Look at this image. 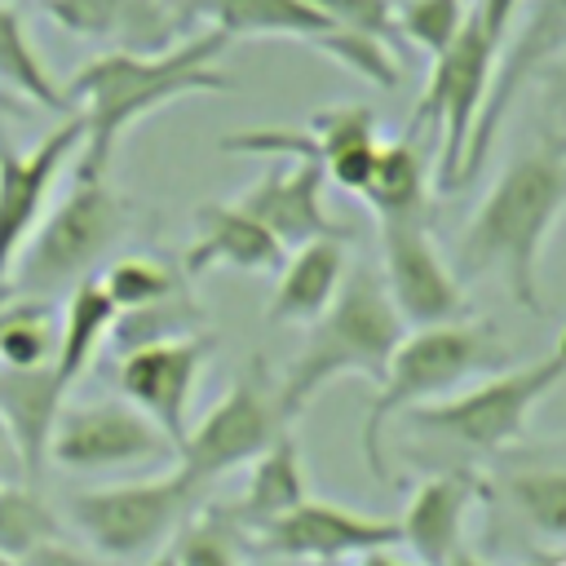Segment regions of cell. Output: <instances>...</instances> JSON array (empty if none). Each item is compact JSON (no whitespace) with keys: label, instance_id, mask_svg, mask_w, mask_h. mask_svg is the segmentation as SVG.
Masks as SVG:
<instances>
[{"label":"cell","instance_id":"1","mask_svg":"<svg viewBox=\"0 0 566 566\" xmlns=\"http://www.w3.org/2000/svg\"><path fill=\"white\" fill-rule=\"evenodd\" d=\"M226 49L230 40L217 27H199L159 53H97L75 66L66 97L84 124L80 177H106L119 142L155 111L181 97L230 93L234 80L221 71Z\"/></svg>","mask_w":566,"mask_h":566},{"label":"cell","instance_id":"2","mask_svg":"<svg viewBox=\"0 0 566 566\" xmlns=\"http://www.w3.org/2000/svg\"><path fill=\"white\" fill-rule=\"evenodd\" d=\"M566 212V137L535 142L504 164V172L482 195L478 212L464 221L455 261L460 274H495L504 296L526 314H544V248Z\"/></svg>","mask_w":566,"mask_h":566},{"label":"cell","instance_id":"3","mask_svg":"<svg viewBox=\"0 0 566 566\" xmlns=\"http://www.w3.org/2000/svg\"><path fill=\"white\" fill-rule=\"evenodd\" d=\"M407 336L380 274L371 265H349L336 301L305 327L301 349L279 376V407L287 420H296L332 380L363 376L371 385L385 380V367Z\"/></svg>","mask_w":566,"mask_h":566},{"label":"cell","instance_id":"4","mask_svg":"<svg viewBox=\"0 0 566 566\" xmlns=\"http://www.w3.org/2000/svg\"><path fill=\"white\" fill-rule=\"evenodd\" d=\"M509 367V345L500 340L495 323L486 318H455V323H433V327H411L389 367L385 380L371 394V407L363 416V460L371 478L389 482L385 464V424L394 416H407L416 407H429L438 398H451L460 385Z\"/></svg>","mask_w":566,"mask_h":566},{"label":"cell","instance_id":"5","mask_svg":"<svg viewBox=\"0 0 566 566\" xmlns=\"http://www.w3.org/2000/svg\"><path fill=\"white\" fill-rule=\"evenodd\" d=\"M128 230V199L106 177H75V186L40 217L9 279L27 296L71 292L88 279Z\"/></svg>","mask_w":566,"mask_h":566},{"label":"cell","instance_id":"6","mask_svg":"<svg viewBox=\"0 0 566 566\" xmlns=\"http://www.w3.org/2000/svg\"><path fill=\"white\" fill-rule=\"evenodd\" d=\"M562 380H566V327L548 345V354L517 363V367L486 371L469 389H455L451 398H438V402L416 407L407 416H411V424H420V429H429V433H438L464 451L495 455L526 433L535 402L548 398Z\"/></svg>","mask_w":566,"mask_h":566},{"label":"cell","instance_id":"7","mask_svg":"<svg viewBox=\"0 0 566 566\" xmlns=\"http://www.w3.org/2000/svg\"><path fill=\"white\" fill-rule=\"evenodd\" d=\"M195 504H199V491L172 469L164 478L80 491L66 500V513L97 557L137 562L168 548V539L186 526Z\"/></svg>","mask_w":566,"mask_h":566},{"label":"cell","instance_id":"8","mask_svg":"<svg viewBox=\"0 0 566 566\" xmlns=\"http://www.w3.org/2000/svg\"><path fill=\"white\" fill-rule=\"evenodd\" d=\"M495 62H500V44L478 27V18L469 9L464 31L442 53H433V66L424 75L411 124L416 128L438 124L442 150H438V177L433 181L442 195L464 190V159H469L473 128H478L486 97H491V84H495Z\"/></svg>","mask_w":566,"mask_h":566},{"label":"cell","instance_id":"9","mask_svg":"<svg viewBox=\"0 0 566 566\" xmlns=\"http://www.w3.org/2000/svg\"><path fill=\"white\" fill-rule=\"evenodd\" d=\"M292 420L279 407V389L265 380L261 358H252L230 389L203 411V420L186 433L181 451H177V473L203 491L208 482L226 478L230 469L252 464L279 433H287Z\"/></svg>","mask_w":566,"mask_h":566},{"label":"cell","instance_id":"10","mask_svg":"<svg viewBox=\"0 0 566 566\" xmlns=\"http://www.w3.org/2000/svg\"><path fill=\"white\" fill-rule=\"evenodd\" d=\"M380 119L367 102L323 106L305 119V128H239L217 142L221 155H279V159H318L327 186L358 195L367 186L371 159L380 150Z\"/></svg>","mask_w":566,"mask_h":566},{"label":"cell","instance_id":"11","mask_svg":"<svg viewBox=\"0 0 566 566\" xmlns=\"http://www.w3.org/2000/svg\"><path fill=\"white\" fill-rule=\"evenodd\" d=\"M49 460L71 473H115V469L177 460V447L128 398H97V402L62 407L49 442Z\"/></svg>","mask_w":566,"mask_h":566},{"label":"cell","instance_id":"12","mask_svg":"<svg viewBox=\"0 0 566 566\" xmlns=\"http://www.w3.org/2000/svg\"><path fill=\"white\" fill-rule=\"evenodd\" d=\"M376 230H380V283L407 332L469 318L464 283L438 252L429 221H376Z\"/></svg>","mask_w":566,"mask_h":566},{"label":"cell","instance_id":"13","mask_svg":"<svg viewBox=\"0 0 566 566\" xmlns=\"http://www.w3.org/2000/svg\"><path fill=\"white\" fill-rule=\"evenodd\" d=\"M217 336L208 327L186 332V336H168V340H150L137 345L119 358V389L124 398L146 411L181 451L186 433H190V402L195 389L212 363Z\"/></svg>","mask_w":566,"mask_h":566},{"label":"cell","instance_id":"14","mask_svg":"<svg viewBox=\"0 0 566 566\" xmlns=\"http://www.w3.org/2000/svg\"><path fill=\"white\" fill-rule=\"evenodd\" d=\"M84 146L80 115L57 119L53 133H44L35 146L13 150L0 142V274L13 270L27 239L35 234L40 217L49 212V195L71 168V159Z\"/></svg>","mask_w":566,"mask_h":566},{"label":"cell","instance_id":"15","mask_svg":"<svg viewBox=\"0 0 566 566\" xmlns=\"http://www.w3.org/2000/svg\"><path fill=\"white\" fill-rule=\"evenodd\" d=\"M562 53H566V0H526V13L517 22L513 40H504V49H500L495 84H491L486 111H482V119L473 128L469 159H464V186L482 172V164H486V155H491V146H495L517 93Z\"/></svg>","mask_w":566,"mask_h":566},{"label":"cell","instance_id":"16","mask_svg":"<svg viewBox=\"0 0 566 566\" xmlns=\"http://www.w3.org/2000/svg\"><path fill=\"white\" fill-rule=\"evenodd\" d=\"M261 553L270 557H292V562H345L363 557L371 548H394L398 544V522L394 517H371L345 504L327 500H301L283 517L265 522L256 531Z\"/></svg>","mask_w":566,"mask_h":566},{"label":"cell","instance_id":"17","mask_svg":"<svg viewBox=\"0 0 566 566\" xmlns=\"http://www.w3.org/2000/svg\"><path fill=\"white\" fill-rule=\"evenodd\" d=\"M40 13L102 53H159L190 35L168 0H40Z\"/></svg>","mask_w":566,"mask_h":566},{"label":"cell","instance_id":"18","mask_svg":"<svg viewBox=\"0 0 566 566\" xmlns=\"http://www.w3.org/2000/svg\"><path fill=\"white\" fill-rule=\"evenodd\" d=\"M234 203L252 221H261L287 252L310 239L345 234L340 221L327 212V172L318 159H301V155L283 159L279 168L261 172Z\"/></svg>","mask_w":566,"mask_h":566},{"label":"cell","instance_id":"19","mask_svg":"<svg viewBox=\"0 0 566 566\" xmlns=\"http://www.w3.org/2000/svg\"><path fill=\"white\" fill-rule=\"evenodd\" d=\"M287 248L261 226L252 221L239 203H221L208 199L195 208V226H190V243L181 252V274L195 283L212 270H239V274H274L283 265Z\"/></svg>","mask_w":566,"mask_h":566},{"label":"cell","instance_id":"20","mask_svg":"<svg viewBox=\"0 0 566 566\" xmlns=\"http://www.w3.org/2000/svg\"><path fill=\"white\" fill-rule=\"evenodd\" d=\"M349 274V234H327L292 248L274 270V292L265 301L270 327H310L340 292Z\"/></svg>","mask_w":566,"mask_h":566},{"label":"cell","instance_id":"21","mask_svg":"<svg viewBox=\"0 0 566 566\" xmlns=\"http://www.w3.org/2000/svg\"><path fill=\"white\" fill-rule=\"evenodd\" d=\"M186 27H217L234 40H301L323 49L332 40V22L314 9V0H168Z\"/></svg>","mask_w":566,"mask_h":566},{"label":"cell","instance_id":"22","mask_svg":"<svg viewBox=\"0 0 566 566\" xmlns=\"http://www.w3.org/2000/svg\"><path fill=\"white\" fill-rule=\"evenodd\" d=\"M478 500V482L469 473H433L416 486L407 513L398 517V544L411 548L420 566H447L464 531V513Z\"/></svg>","mask_w":566,"mask_h":566},{"label":"cell","instance_id":"23","mask_svg":"<svg viewBox=\"0 0 566 566\" xmlns=\"http://www.w3.org/2000/svg\"><path fill=\"white\" fill-rule=\"evenodd\" d=\"M66 394L71 389H62V380L53 376V363L49 367H27V371L0 367V420L9 424L31 482L49 464V442H53L57 416L66 407Z\"/></svg>","mask_w":566,"mask_h":566},{"label":"cell","instance_id":"24","mask_svg":"<svg viewBox=\"0 0 566 566\" xmlns=\"http://www.w3.org/2000/svg\"><path fill=\"white\" fill-rule=\"evenodd\" d=\"M115 301L106 296L102 279L88 274L80 279L62 310H57V349H53V376L62 380V389H75L80 376H88V367L97 363L102 345L115 332Z\"/></svg>","mask_w":566,"mask_h":566},{"label":"cell","instance_id":"25","mask_svg":"<svg viewBox=\"0 0 566 566\" xmlns=\"http://www.w3.org/2000/svg\"><path fill=\"white\" fill-rule=\"evenodd\" d=\"M358 199L376 221H429V164L411 137L380 142Z\"/></svg>","mask_w":566,"mask_h":566},{"label":"cell","instance_id":"26","mask_svg":"<svg viewBox=\"0 0 566 566\" xmlns=\"http://www.w3.org/2000/svg\"><path fill=\"white\" fill-rule=\"evenodd\" d=\"M301 500H310V486H305V460H301V447L287 433H279L256 460H252V473H248V486H243V500L234 509V522L261 531L265 522L283 517L287 509H296Z\"/></svg>","mask_w":566,"mask_h":566},{"label":"cell","instance_id":"27","mask_svg":"<svg viewBox=\"0 0 566 566\" xmlns=\"http://www.w3.org/2000/svg\"><path fill=\"white\" fill-rule=\"evenodd\" d=\"M0 88L13 93V97H22V102H31L35 111L57 115V119L75 115L66 88L44 66V57H40V49H35L22 13L9 0H0Z\"/></svg>","mask_w":566,"mask_h":566},{"label":"cell","instance_id":"28","mask_svg":"<svg viewBox=\"0 0 566 566\" xmlns=\"http://www.w3.org/2000/svg\"><path fill=\"white\" fill-rule=\"evenodd\" d=\"M57 349V310L53 296L18 292L0 310V367H49Z\"/></svg>","mask_w":566,"mask_h":566},{"label":"cell","instance_id":"29","mask_svg":"<svg viewBox=\"0 0 566 566\" xmlns=\"http://www.w3.org/2000/svg\"><path fill=\"white\" fill-rule=\"evenodd\" d=\"M97 279H102V287H106V296L115 301L119 314L159 305V301L177 296L181 287H190V279H186L181 270H172V265H164L159 256H146V252L111 256Z\"/></svg>","mask_w":566,"mask_h":566},{"label":"cell","instance_id":"30","mask_svg":"<svg viewBox=\"0 0 566 566\" xmlns=\"http://www.w3.org/2000/svg\"><path fill=\"white\" fill-rule=\"evenodd\" d=\"M509 504L548 539H566V469H526L504 482Z\"/></svg>","mask_w":566,"mask_h":566},{"label":"cell","instance_id":"31","mask_svg":"<svg viewBox=\"0 0 566 566\" xmlns=\"http://www.w3.org/2000/svg\"><path fill=\"white\" fill-rule=\"evenodd\" d=\"M57 539V517L27 482H0V557H22L35 544Z\"/></svg>","mask_w":566,"mask_h":566},{"label":"cell","instance_id":"32","mask_svg":"<svg viewBox=\"0 0 566 566\" xmlns=\"http://www.w3.org/2000/svg\"><path fill=\"white\" fill-rule=\"evenodd\" d=\"M398 31L407 40V49L420 53H442L469 22V4L464 0H398Z\"/></svg>","mask_w":566,"mask_h":566},{"label":"cell","instance_id":"33","mask_svg":"<svg viewBox=\"0 0 566 566\" xmlns=\"http://www.w3.org/2000/svg\"><path fill=\"white\" fill-rule=\"evenodd\" d=\"M314 9L340 27V31H358V35H371V40H385L389 49H407L402 31H398V9L394 0H314Z\"/></svg>","mask_w":566,"mask_h":566},{"label":"cell","instance_id":"34","mask_svg":"<svg viewBox=\"0 0 566 566\" xmlns=\"http://www.w3.org/2000/svg\"><path fill=\"white\" fill-rule=\"evenodd\" d=\"M168 548H172L177 566H239V557H234V539H230V526H226V522H217V517L186 522Z\"/></svg>","mask_w":566,"mask_h":566},{"label":"cell","instance_id":"35","mask_svg":"<svg viewBox=\"0 0 566 566\" xmlns=\"http://www.w3.org/2000/svg\"><path fill=\"white\" fill-rule=\"evenodd\" d=\"M522 9H526V0H473V18H478V27H482L500 49H504L509 31L517 27Z\"/></svg>","mask_w":566,"mask_h":566},{"label":"cell","instance_id":"36","mask_svg":"<svg viewBox=\"0 0 566 566\" xmlns=\"http://www.w3.org/2000/svg\"><path fill=\"white\" fill-rule=\"evenodd\" d=\"M0 566H102L97 557H84V553H75V548H66V544H57V539H44V544H35L31 553H22V557H0Z\"/></svg>","mask_w":566,"mask_h":566},{"label":"cell","instance_id":"37","mask_svg":"<svg viewBox=\"0 0 566 566\" xmlns=\"http://www.w3.org/2000/svg\"><path fill=\"white\" fill-rule=\"evenodd\" d=\"M0 482H31L27 469H22V455H18V442L9 433V424L0 420Z\"/></svg>","mask_w":566,"mask_h":566},{"label":"cell","instance_id":"38","mask_svg":"<svg viewBox=\"0 0 566 566\" xmlns=\"http://www.w3.org/2000/svg\"><path fill=\"white\" fill-rule=\"evenodd\" d=\"M535 80H544L548 97H553V102L566 111V53H562V57H553V62H548V66H544Z\"/></svg>","mask_w":566,"mask_h":566},{"label":"cell","instance_id":"39","mask_svg":"<svg viewBox=\"0 0 566 566\" xmlns=\"http://www.w3.org/2000/svg\"><path fill=\"white\" fill-rule=\"evenodd\" d=\"M358 566H420V562H402V557H394L389 548H371V553L358 557Z\"/></svg>","mask_w":566,"mask_h":566},{"label":"cell","instance_id":"40","mask_svg":"<svg viewBox=\"0 0 566 566\" xmlns=\"http://www.w3.org/2000/svg\"><path fill=\"white\" fill-rule=\"evenodd\" d=\"M447 566H482V562H478V557H473V553H469V548H455V553H451V562H447Z\"/></svg>","mask_w":566,"mask_h":566},{"label":"cell","instance_id":"41","mask_svg":"<svg viewBox=\"0 0 566 566\" xmlns=\"http://www.w3.org/2000/svg\"><path fill=\"white\" fill-rule=\"evenodd\" d=\"M150 566H177V557H172V548H164L159 557H150Z\"/></svg>","mask_w":566,"mask_h":566},{"label":"cell","instance_id":"42","mask_svg":"<svg viewBox=\"0 0 566 566\" xmlns=\"http://www.w3.org/2000/svg\"><path fill=\"white\" fill-rule=\"evenodd\" d=\"M394 4H398V0H394Z\"/></svg>","mask_w":566,"mask_h":566},{"label":"cell","instance_id":"43","mask_svg":"<svg viewBox=\"0 0 566 566\" xmlns=\"http://www.w3.org/2000/svg\"><path fill=\"white\" fill-rule=\"evenodd\" d=\"M0 102H4V97H0Z\"/></svg>","mask_w":566,"mask_h":566}]
</instances>
